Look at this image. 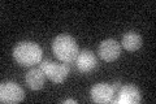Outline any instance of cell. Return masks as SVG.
Masks as SVG:
<instances>
[{"instance_id": "6da1fadb", "label": "cell", "mask_w": 156, "mask_h": 104, "mask_svg": "<svg viewBox=\"0 0 156 104\" xmlns=\"http://www.w3.org/2000/svg\"><path fill=\"white\" fill-rule=\"evenodd\" d=\"M42 56L43 51L39 44L30 41L20 42L13 48V57L21 66H34L37 64H41Z\"/></svg>"}, {"instance_id": "7a4b0ae2", "label": "cell", "mask_w": 156, "mask_h": 104, "mask_svg": "<svg viewBox=\"0 0 156 104\" xmlns=\"http://www.w3.org/2000/svg\"><path fill=\"white\" fill-rule=\"evenodd\" d=\"M52 51L55 56L62 63H74L78 52H80L76 39L68 34H60L53 39Z\"/></svg>"}, {"instance_id": "277c9868", "label": "cell", "mask_w": 156, "mask_h": 104, "mask_svg": "<svg viewBox=\"0 0 156 104\" xmlns=\"http://www.w3.org/2000/svg\"><path fill=\"white\" fill-rule=\"evenodd\" d=\"M23 98H25V92L16 82L7 81L0 85V102L2 103L16 104L22 102Z\"/></svg>"}, {"instance_id": "8992f818", "label": "cell", "mask_w": 156, "mask_h": 104, "mask_svg": "<svg viewBox=\"0 0 156 104\" xmlns=\"http://www.w3.org/2000/svg\"><path fill=\"white\" fill-rule=\"evenodd\" d=\"M98 52H99V56L101 60H104L107 63H112L120 57L121 46L116 39H105V41L100 43Z\"/></svg>"}, {"instance_id": "8fae6325", "label": "cell", "mask_w": 156, "mask_h": 104, "mask_svg": "<svg viewBox=\"0 0 156 104\" xmlns=\"http://www.w3.org/2000/svg\"><path fill=\"white\" fill-rule=\"evenodd\" d=\"M64 103H65V104H68V103H72V104H76L77 102H76V100H73V99H66V100H65Z\"/></svg>"}, {"instance_id": "5b68a950", "label": "cell", "mask_w": 156, "mask_h": 104, "mask_svg": "<svg viewBox=\"0 0 156 104\" xmlns=\"http://www.w3.org/2000/svg\"><path fill=\"white\" fill-rule=\"evenodd\" d=\"M142 100V94L139 88L133 85L121 86L117 96L112 100V103L116 104H138Z\"/></svg>"}, {"instance_id": "52a82bcc", "label": "cell", "mask_w": 156, "mask_h": 104, "mask_svg": "<svg viewBox=\"0 0 156 104\" xmlns=\"http://www.w3.org/2000/svg\"><path fill=\"white\" fill-rule=\"evenodd\" d=\"M91 99L94 103H99V104H105V103H111L112 99H113L115 94L112 90V86L108 83L100 82L96 83L91 87Z\"/></svg>"}, {"instance_id": "9c48e42d", "label": "cell", "mask_w": 156, "mask_h": 104, "mask_svg": "<svg viewBox=\"0 0 156 104\" xmlns=\"http://www.w3.org/2000/svg\"><path fill=\"white\" fill-rule=\"evenodd\" d=\"M44 81H46V76L39 66L31 68L25 76L26 85L29 88H31V90H41V88L44 86Z\"/></svg>"}, {"instance_id": "ba28073f", "label": "cell", "mask_w": 156, "mask_h": 104, "mask_svg": "<svg viewBox=\"0 0 156 104\" xmlns=\"http://www.w3.org/2000/svg\"><path fill=\"white\" fill-rule=\"evenodd\" d=\"M76 68L81 73H91L96 68V57L90 49H83V51L78 52V55L74 60Z\"/></svg>"}, {"instance_id": "3957f363", "label": "cell", "mask_w": 156, "mask_h": 104, "mask_svg": "<svg viewBox=\"0 0 156 104\" xmlns=\"http://www.w3.org/2000/svg\"><path fill=\"white\" fill-rule=\"evenodd\" d=\"M39 68L42 69L44 76L53 83H62L70 73V64L69 63L57 64L51 60H44V61H41Z\"/></svg>"}, {"instance_id": "30bf717a", "label": "cell", "mask_w": 156, "mask_h": 104, "mask_svg": "<svg viewBox=\"0 0 156 104\" xmlns=\"http://www.w3.org/2000/svg\"><path fill=\"white\" fill-rule=\"evenodd\" d=\"M142 44H143L142 37H140L138 33H135V31L125 33L124 37H122V41H121V46H122L125 49L130 51V52L139 49L140 47H142Z\"/></svg>"}]
</instances>
